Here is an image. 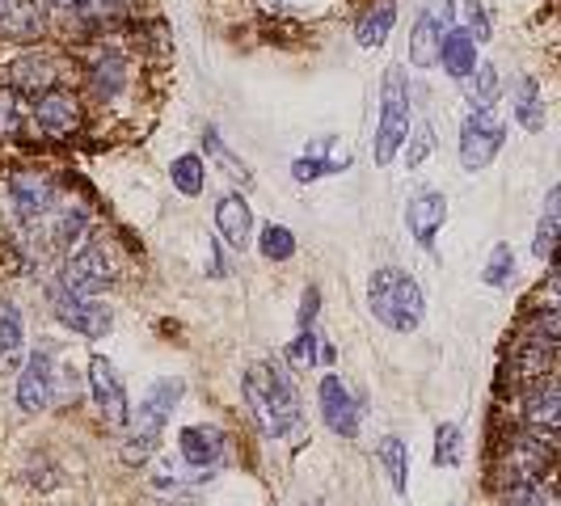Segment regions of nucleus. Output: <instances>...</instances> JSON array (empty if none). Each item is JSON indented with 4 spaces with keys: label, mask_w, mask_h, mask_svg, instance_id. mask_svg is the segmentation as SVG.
Returning <instances> with one entry per match:
<instances>
[{
    "label": "nucleus",
    "mask_w": 561,
    "mask_h": 506,
    "mask_svg": "<svg viewBox=\"0 0 561 506\" xmlns=\"http://www.w3.org/2000/svg\"><path fill=\"white\" fill-rule=\"evenodd\" d=\"M245 401H250L257 430L271 439H287L300 426V389L283 364H250L245 367Z\"/></svg>",
    "instance_id": "nucleus-1"
},
{
    "label": "nucleus",
    "mask_w": 561,
    "mask_h": 506,
    "mask_svg": "<svg viewBox=\"0 0 561 506\" xmlns=\"http://www.w3.org/2000/svg\"><path fill=\"white\" fill-rule=\"evenodd\" d=\"M367 309L371 317L397 330V334H414L426 317V296L414 275H405L401 266H380L371 279H367Z\"/></svg>",
    "instance_id": "nucleus-2"
},
{
    "label": "nucleus",
    "mask_w": 561,
    "mask_h": 506,
    "mask_svg": "<svg viewBox=\"0 0 561 506\" xmlns=\"http://www.w3.org/2000/svg\"><path fill=\"white\" fill-rule=\"evenodd\" d=\"M182 401V380H157L148 396L140 401V410H136V418H127V430H123V460L131 464V469H140L152 460V451H157V439H161V430H165L169 414H173V405Z\"/></svg>",
    "instance_id": "nucleus-3"
},
{
    "label": "nucleus",
    "mask_w": 561,
    "mask_h": 506,
    "mask_svg": "<svg viewBox=\"0 0 561 506\" xmlns=\"http://www.w3.org/2000/svg\"><path fill=\"white\" fill-rule=\"evenodd\" d=\"M410 136V81L405 68L393 64L385 72V89H380V123H376V165H389L393 152Z\"/></svg>",
    "instance_id": "nucleus-4"
},
{
    "label": "nucleus",
    "mask_w": 561,
    "mask_h": 506,
    "mask_svg": "<svg viewBox=\"0 0 561 506\" xmlns=\"http://www.w3.org/2000/svg\"><path fill=\"white\" fill-rule=\"evenodd\" d=\"M47 300H51V309H56V321L59 325H68L72 334L106 337L114 330L111 304H102V300H93V296L72 291L68 283H51V287H47Z\"/></svg>",
    "instance_id": "nucleus-5"
},
{
    "label": "nucleus",
    "mask_w": 561,
    "mask_h": 506,
    "mask_svg": "<svg viewBox=\"0 0 561 506\" xmlns=\"http://www.w3.org/2000/svg\"><path fill=\"white\" fill-rule=\"evenodd\" d=\"M118 253H114L111 241H81L72 257H68V271H64V283L72 287V291H81V296H98V291H106L114 287L118 279Z\"/></svg>",
    "instance_id": "nucleus-6"
},
{
    "label": "nucleus",
    "mask_w": 561,
    "mask_h": 506,
    "mask_svg": "<svg viewBox=\"0 0 561 506\" xmlns=\"http://www.w3.org/2000/svg\"><path fill=\"white\" fill-rule=\"evenodd\" d=\"M503 123L499 111H469L465 127H460V169L478 173V169L494 165V157L503 152Z\"/></svg>",
    "instance_id": "nucleus-7"
},
{
    "label": "nucleus",
    "mask_w": 561,
    "mask_h": 506,
    "mask_svg": "<svg viewBox=\"0 0 561 506\" xmlns=\"http://www.w3.org/2000/svg\"><path fill=\"white\" fill-rule=\"evenodd\" d=\"M89 393H93V405H98V414L111 430H127L131 401H127V389H123V376L114 371L106 355H89Z\"/></svg>",
    "instance_id": "nucleus-8"
},
{
    "label": "nucleus",
    "mask_w": 561,
    "mask_h": 506,
    "mask_svg": "<svg viewBox=\"0 0 561 506\" xmlns=\"http://www.w3.org/2000/svg\"><path fill=\"white\" fill-rule=\"evenodd\" d=\"M451 30V0H426L419 22L410 30V64L414 68H435L439 64V43Z\"/></svg>",
    "instance_id": "nucleus-9"
},
{
    "label": "nucleus",
    "mask_w": 561,
    "mask_h": 506,
    "mask_svg": "<svg viewBox=\"0 0 561 506\" xmlns=\"http://www.w3.org/2000/svg\"><path fill=\"white\" fill-rule=\"evenodd\" d=\"M18 410L26 414H43L51 405V393H56V359L47 350H34L26 359V367H18Z\"/></svg>",
    "instance_id": "nucleus-10"
},
{
    "label": "nucleus",
    "mask_w": 561,
    "mask_h": 506,
    "mask_svg": "<svg viewBox=\"0 0 561 506\" xmlns=\"http://www.w3.org/2000/svg\"><path fill=\"white\" fill-rule=\"evenodd\" d=\"M448 220V198L439 195V191H414L410 203H405V225L414 232V241H419L426 253H435V241H439V228Z\"/></svg>",
    "instance_id": "nucleus-11"
},
{
    "label": "nucleus",
    "mask_w": 561,
    "mask_h": 506,
    "mask_svg": "<svg viewBox=\"0 0 561 506\" xmlns=\"http://www.w3.org/2000/svg\"><path fill=\"white\" fill-rule=\"evenodd\" d=\"M34 123H38L43 136L64 140V136H72V131L81 127V102H77L68 89H47V93H38V102H34Z\"/></svg>",
    "instance_id": "nucleus-12"
},
{
    "label": "nucleus",
    "mask_w": 561,
    "mask_h": 506,
    "mask_svg": "<svg viewBox=\"0 0 561 506\" xmlns=\"http://www.w3.org/2000/svg\"><path fill=\"white\" fill-rule=\"evenodd\" d=\"M43 34H47V4L43 0H0V38L38 43Z\"/></svg>",
    "instance_id": "nucleus-13"
},
{
    "label": "nucleus",
    "mask_w": 561,
    "mask_h": 506,
    "mask_svg": "<svg viewBox=\"0 0 561 506\" xmlns=\"http://www.w3.org/2000/svg\"><path fill=\"white\" fill-rule=\"evenodd\" d=\"M56 203V182L43 173H13L9 177V207L18 220H38Z\"/></svg>",
    "instance_id": "nucleus-14"
},
{
    "label": "nucleus",
    "mask_w": 561,
    "mask_h": 506,
    "mask_svg": "<svg viewBox=\"0 0 561 506\" xmlns=\"http://www.w3.org/2000/svg\"><path fill=\"white\" fill-rule=\"evenodd\" d=\"M178 448H182V460L191 469H216L225 460L228 439L220 426H207V422H195V426H182L178 435Z\"/></svg>",
    "instance_id": "nucleus-15"
},
{
    "label": "nucleus",
    "mask_w": 561,
    "mask_h": 506,
    "mask_svg": "<svg viewBox=\"0 0 561 506\" xmlns=\"http://www.w3.org/2000/svg\"><path fill=\"white\" fill-rule=\"evenodd\" d=\"M317 396H321V418H325V426H330L334 435H342V439L359 435V405H355L351 389H346L337 376H325Z\"/></svg>",
    "instance_id": "nucleus-16"
},
{
    "label": "nucleus",
    "mask_w": 561,
    "mask_h": 506,
    "mask_svg": "<svg viewBox=\"0 0 561 506\" xmlns=\"http://www.w3.org/2000/svg\"><path fill=\"white\" fill-rule=\"evenodd\" d=\"M506 464H511V481L515 485H540L553 469V448L540 444V439H515L511 451H506Z\"/></svg>",
    "instance_id": "nucleus-17"
},
{
    "label": "nucleus",
    "mask_w": 561,
    "mask_h": 506,
    "mask_svg": "<svg viewBox=\"0 0 561 506\" xmlns=\"http://www.w3.org/2000/svg\"><path fill=\"white\" fill-rule=\"evenodd\" d=\"M250 228H253V211L241 195H220L216 203V232L225 237L232 250H245L250 245Z\"/></svg>",
    "instance_id": "nucleus-18"
},
{
    "label": "nucleus",
    "mask_w": 561,
    "mask_h": 506,
    "mask_svg": "<svg viewBox=\"0 0 561 506\" xmlns=\"http://www.w3.org/2000/svg\"><path fill=\"white\" fill-rule=\"evenodd\" d=\"M439 64L448 68L451 81H465L473 68H478V43H473V34L469 30H456L451 26L448 34H444V43H439Z\"/></svg>",
    "instance_id": "nucleus-19"
},
{
    "label": "nucleus",
    "mask_w": 561,
    "mask_h": 506,
    "mask_svg": "<svg viewBox=\"0 0 561 506\" xmlns=\"http://www.w3.org/2000/svg\"><path fill=\"white\" fill-rule=\"evenodd\" d=\"M524 422L540 426V430H553L561 422V393L553 380H540V384L528 389V396H524Z\"/></svg>",
    "instance_id": "nucleus-20"
},
{
    "label": "nucleus",
    "mask_w": 561,
    "mask_h": 506,
    "mask_svg": "<svg viewBox=\"0 0 561 506\" xmlns=\"http://www.w3.org/2000/svg\"><path fill=\"white\" fill-rule=\"evenodd\" d=\"M393 22H397V0H376L364 18L355 22V38H359V47L380 51V47H385V38H389V30H393Z\"/></svg>",
    "instance_id": "nucleus-21"
},
{
    "label": "nucleus",
    "mask_w": 561,
    "mask_h": 506,
    "mask_svg": "<svg viewBox=\"0 0 561 506\" xmlns=\"http://www.w3.org/2000/svg\"><path fill=\"white\" fill-rule=\"evenodd\" d=\"M22 342H26L22 312L13 304H0V376H13L22 367Z\"/></svg>",
    "instance_id": "nucleus-22"
},
{
    "label": "nucleus",
    "mask_w": 561,
    "mask_h": 506,
    "mask_svg": "<svg viewBox=\"0 0 561 506\" xmlns=\"http://www.w3.org/2000/svg\"><path fill=\"white\" fill-rule=\"evenodd\" d=\"M460 84H465L469 111H494L499 97H503V84H499V68H494V64H478Z\"/></svg>",
    "instance_id": "nucleus-23"
},
{
    "label": "nucleus",
    "mask_w": 561,
    "mask_h": 506,
    "mask_svg": "<svg viewBox=\"0 0 561 506\" xmlns=\"http://www.w3.org/2000/svg\"><path fill=\"white\" fill-rule=\"evenodd\" d=\"M515 118H519V127L524 131H545V123H549V111H545V102H540V84L533 77H524V81L515 84Z\"/></svg>",
    "instance_id": "nucleus-24"
},
{
    "label": "nucleus",
    "mask_w": 561,
    "mask_h": 506,
    "mask_svg": "<svg viewBox=\"0 0 561 506\" xmlns=\"http://www.w3.org/2000/svg\"><path fill=\"white\" fill-rule=\"evenodd\" d=\"M380 464H385V478L393 481V494H405V485H410V456H405V439L385 435V439H380Z\"/></svg>",
    "instance_id": "nucleus-25"
},
{
    "label": "nucleus",
    "mask_w": 561,
    "mask_h": 506,
    "mask_svg": "<svg viewBox=\"0 0 561 506\" xmlns=\"http://www.w3.org/2000/svg\"><path fill=\"white\" fill-rule=\"evenodd\" d=\"M558 225H561V191L553 186V191H549V198H545L540 228H536V241H533L536 257H553V245H558Z\"/></svg>",
    "instance_id": "nucleus-26"
},
{
    "label": "nucleus",
    "mask_w": 561,
    "mask_h": 506,
    "mask_svg": "<svg viewBox=\"0 0 561 506\" xmlns=\"http://www.w3.org/2000/svg\"><path fill=\"white\" fill-rule=\"evenodd\" d=\"M13 77H18V89H22V93H47V84H56V68H51L47 59L26 56L18 64Z\"/></svg>",
    "instance_id": "nucleus-27"
},
{
    "label": "nucleus",
    "mask_w": 561,
    "mask_h": 506,
    "mask_svg": "<svg viewBox=\"0 0 561 506\" xmlns=\"http://www.w3.org/2000/svg\"><path fill=\"white\" fill-rule=\"evenodd\" d=\"M169 177H173V186H178V191H182V195H203V177H207V173H203V161H198L195 152H186V157H178V161H173V165H169Z\"/></svg>",
    "instance_id": "nucleus-28"
},
{
    "label": "nucleus",
    "mask_w": 561,
    "mask_h": 506,
    "mask_svg": "<svg viewBox=\"0 0 561 506\" xmlns=\"http://www.w3.org/2000/svg\"><path fill=\"white\" fill-rule=\"evenodd\" d=\"M257 250H262L266 262H287V257L296 253V237H291V228L266 225L262 228V237H257Z\"/></svg>",
    "instance_id": "nucleus-29"
},
{
    "label": "nucleus",
    "mask_w": 561,
    "mask_h": 506,
    "mask_svg": "<svg viewBox=\"0 0 561 506\" xmlns=\"http://www.w3.org/2000/svg\"><path fill=\"white\" fill-rule=\"evenodd\" d=\"M460 426L456 422H439L435 426V464L439 469H456L460 464Z\"/></svg>",
    "instance_id": "nucleus-30"
},
{
    "label": "nucleus",
    "mask_w": 561,
    "mask_h": 506,
    "mask_svg": "<svg viewBox=\"0 0 561 506\" xmlns=\"http://www.w3.org/2000/svg\"><path fill=\"white\" fill-rule=\"evenodd\" d=\"M511 275H515V253H511V245H494V253L481 266V283L485 287H506Z\"/></svg>",
    "instance_id": "nucleus-31"
},
{
    "label": "nucleus",
    "mask_w": 561,
    "mask_h": 506,
    "mask_svg": "<svg viewBox=\"0 0 561 506\" xmlns=\"http://www.w3.org/2000/svg\"><path fill=\"white\" fill-rule=\"evenodd\" d=\"M93 84H98V93L102 97H111V93H118V84H123V59H102L98 68H93Z\"/></svg>",
    "instance_id": "nucleus-32"
},
{
    "label": "nucleus",
    "mask_w": 561,
    "mask_h": 506,
    "mask_svg": "<svg viewBox=\"0 0 561 506\" xmlns=\"http://www.w3.org/2000/svg\"><path fill=\"white\" fill-rule=\"evenodd\" d=\"M503 506H558V498L545 485H515Z\"/></svg>",
    "instance_id": "nucleus-33"
},
{
    "label": "nucleus",
    "mask_w": 561,
    "mask_h": 506,
    "mask_svg": "<svg viewBox=\"0 0 561 506\" xmlns=\"http://www.w3.org/2000/svg\"><path fill=\"white\" fill-rule=\"evenodd\" d=\"M317 346H321V342L312 337V330H300V337L287 346V364H291V367H312V364H317Z\"/></svg>",
    "instance_id": "nucleus-34"
},
{
    "label": "nucleus",
    "mask_w": 561,
    "mask_h": 506,
    "mask_svg": "<svg viewBox=\"0 0 561 506\" xmlns=\"http://www.w3.org/2000/svg\"><path fill=\"white\" fill-rule=\"evenodd\" d=\"M460 9H465V22H469L465 30L473 34V43H485V38L494 34V30H490V18H485V4H481V0H465Z\"/></svg>",
    "instance_id": "nucleus-35"
},
{
    "label": "nucleus",
    "mask_w": 561,
    "mask_h": 506,
    "mask_svg": "<svg viewBox=\"0 0 561 506\" xmlns=\"http://www.w3.org/2000/svg\"><path fill=\"white\" fill-rule=\"evenodd\" d=\"M431 148H435V131H431V123H422L419 131H414V140H410V152H405V165H410V169L422 165V161L431 157Z\"/></svg>",
    "instance_id": "nucleus-36"
},
{
    "label": "nucleus",
    "mask_w": 561,
    "mask_h": 506,
    "mask_svg": "<svg viewBox=\"0 0 561 506\" xmlns=\"http://www.w3.org/2000/svg\"><path fill=\"white\" fill-rule=\"evenodd\" d=\"M77 237H84V211H68V216H59V225H56L59 245H72Z\"/></svg>",
    "instance_id": "nucleus-37"
},
{
    "label": "nucleus",
    "mask_w": 561,
    "mask_h": 506,
    "mask_svg": "<svg viewBox=\"0 0 561 506\" xmlns=\"http://www.w3.org/2000/svg\"><path fill=\"white\" fill-rule=\"evenodd\" d=\"M317 304H321V296H317V287H309V291H305V304H300V330H312Z\"/></svg>",
    "instance_id": "nucleus-38"
},
{
    "label": "nucleus",
    "mask_w": 561,
    "mask_h": 506,
    "mask_svg": "<svg viewBox=\"0 0 561 506\" xmlns=\"http://www.w3.org/2000/svg\"><path fill=\"white\" fill-rule=\"evenodd\" d=\"M13 114H18V102H13V93L4 89V93H0V131L13 127Z\"/></svg>",
    "instance_id": "nucleus-39"
}]
</instances>
